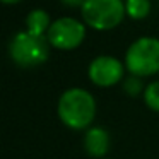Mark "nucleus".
I'll list each match as a JSON object with an SVG mask.
<instances>
[{"label": "nucleus", "mask_w": 159, "mask_h": 159, "mask_svg": "<svg viewBox=\"0 0 159 159\" xmlns=\"http://www.w3.org/2000/svg\"><path fill=\"white\" fill-rule=\"evenodd\" d=\"M125 11L132 19H145L151 12V2L149 0H127L125 2Z\"/></svg>", "instance_id": "obj_9"}, {"label": "nucleus", "mask_w": 159, "mask_h": 159, "mask_svg": "<svg viewBox=\"0 0 159 159\" xmlns=\"http://www.w3.org/2000/svg\"><path fill=\"white\" fill-rule=\"evenodd\" d=\"M84 151L91 157L101 159L110 151V134L103 127H93L84 135Z\"/></svg>", "instance_id": "obj_7"}, {"label": "nucleus", "mask_w": 159, "mask_h": 159, "mask_svg": "<svg viewBox=\"0 0 159 159\" xmlns=\"http://www.w3.org/2000/svg\"><path fill=\"white\" fill-rule=\"evenodd\" d=\"M125 67L135 77H147L159 72V39L139 38L127 50Z\"/></svg>", "instance_id": "obj_3"}, {"label": "nucleus", "mask_w": 159, "mask_h": 159, "mask_svg": "<svg viewBox=\"0 0 159 159\" xmlns=\"http://www.w3.org/2000/svg\"><path fill=\"white\" fill-rule=\"evenodd\" d=\"M4 4H7V5H11V4H17V2H21V0H2Z\"/></svg>", "instance_id": "obj_13"}, {"label": "nucleus", "mask_w": 159, "mask_h": 159, "mask_svg": "<svg viewBox=\"0 0 159 159\" xmlns=\"http://www.w3.org/2000/svg\"><path fill=\"white\" fill-rule=\"evenodd\" d=\"M80 12L87 26L98 31H106L116 28L123 21L127 11L121 0H86Z\"/></svg>", "instance_id": "obj_4"}, {"label": "nucleus", "mask_w": 159, "mask_h": 159, "mask_svg": "<svg viewBox=\"0 0 159 159\" xmlns=\"http://www.w3.org/2000/svg\"><path fill=\"white\" fill-rule=\"evenodd\" d=\"M89 79L99 87H110L123 79V63L110 55H101L91 62Z\"/></svg>", "instance_id": "obj_6"}, {"label": "nucleus", "mask_w": 159, "mask_h": 159, "mask_svg": "<svg viewBox=\"0 0 159 159\" xmlns=\"http://www.w3.org/2000/svg\"><path fill=\"white\" fill-rule=\"evenodd\" d=\"M65 7H82L86 4V0H60Z\"/></svg>", "instance_id": "obj_12"}, {"label": "nucleus", "mask_w": 159, "mask_h": 159, "mask_svg": "<svg viewBox=\"0 0 159 159\" xmlns=\"http://www.w3.org/2000/svg\"><path fill=\"white\" fill-rule=\"evenodd\" d=\"M96 115V101L93 94L80 87L67 89L58 99V116L72 130L87 128Z\"/></svg>", "instance_id": "obj_1"}, {"label": "nucleus", "mask_w": 159, "mask_h": 159, "mask_svg": "<svg viewBox=\"0 0 159 159\" xmlns=\"http://www.w3.org/2000/svg\"><path fill=\"white\" fill-rule=\"evenodd\" d=\"M142 89V82L139 77L135 75H130L127 80H125V91H127L128 94H132V96H135V94H139Z\"/></svg>", "instance_id": "obj_11"}, {"label": "nucleus", "mask_w": 159, "mask_h": 159, "mask_svg": "<svg viewBox=\"0 0 159 159\" xmlns=\"http://www.w3.org/2000/svg\"><path fill=\"white\" fill-rule=\"evenodd\" d=\"M46 38L57 50H74L84 41L86 28L74 17H60L50 26Z\"/></svg>", "instance_id": "obj_5"}, {"label": "nucleus", "mask_w": 159, "mask_h": 159, "mask_svg": "<svg viewBox=\"0 0 159 159\" xmlns=\"http://www.w3.org/2000/svg\"><path fill=\"white\" fill-rule=\"evenodd\" d=\"M144 101L151 110L159 111V80L151 82L144 91Z\"/></svg>", "instance_id": "obj_10"}, {"label": "nucleus", "mask_w": 159, "mask_h": 159, "mask_svg": "<svg viewBox=\"0 0 159 159\" xmlns=\"http://www.w3.org/2000/svg\"><path fill=\"white\" fill-rule=\"evenodd\" d=\"M50 41L46 36L21 31L9 43V55L19 67H34L45 63L50 57Z\"/></svg>", "instance_id": "obj_2"}, {"label": "nucleus", "mask_w": 159, "mask_h": 159, "mask_svg": "<svg viewBox=\"0 0 159 159\" xmlns=\"http://www.w3.org/2000/svg\"><path fill=\"white\" fill-rule=\"evenodd\" d=\"M26 26H28V31L33 34L38 36H45V33H48L50 29V16L48 12L41 11V9H34L28 14L26 17Z\"/></svg>", "instance_id": "obj_8"}]
</instances>
